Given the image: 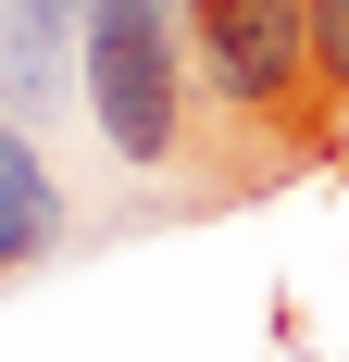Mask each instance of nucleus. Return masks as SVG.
Returning a JSON list of instances; mask_svg holds the SVG:
<instances>
[{"instance_id":"obj_4","label":"nucleus","mask_w":349,"mask_h":362,"mask_svg":"<svg viewBox=\"0 0 349 362\" xmlns=\"http://www.w3.org/2000/svg\"><path fill=\"white\" fill-rule=\"evenodd\" d=\"M63 238H75V200H63V175H50V150H37V125L0 112V288H25Z\"/></svg>"},{"instance_id":"obj_2","label":"nucleus","mask_w":349,"mask_h":362,"mask_svg":"<svg viewBox=\"0 0 349 362\" xmlns=\"http://www.w3.org/2000/svg\"><path fill=\"white\" fill-rule=\"evenodd\" d=\"M88 138L112 175H174L200 138V63H187V0H88V63H75Z\"/></svg>"},{"instance_id":"obj_6","label":"nucleus","mask_w":349,"mask_h":362,"mask_svg":"<svg viewBox=\"0 0 349 362\" xmlns=\"http://www.w3.org/2000/svg\"><path fill=\"white\" fill-rule=\"evenodd\" d=\"M75 13H88V0H75Z\"/></svg>"},{"instance_id":"obj_5","label":"nucleus","mask_w":349,"mask_h":362,"mask_svg":"<svg viewBox=\"0 0 349 362\" xmlns=\"http://www.w3.org/2000/svg\"><path fill=\"white\" fill-rule=\"evenodd\" d=\"M312 75H324V100L349 112V0H312Z\"/></svg>"},{"instance_id":"obj_1","label":"nucleus","mask_w":349,"mask_h":362,"mask_svg":"<svg viewBox=\"0 0 349 362\" xmlns=\"http://www.w3.org/2000/svg\"><path fill=\"white\" fill-rule=\"evenodd\" d=\"M187 63H200V100L237 138H262V175L312 163L349 125L312 75V0H187Z\"/></svg>"},{"instance_id":"obj_3","label":"nucleus","mask_w":349,"mask_h":362,"mask_svg":"<svg viewBox=\"0 0 349 362\" xmlns=\"http://www.w3.org/2000/svg\"><path fill=\"white\" fill-rule=\"evenodd\" d=\"M75 63H88V13L75 0H0V112L13 125H63V112H88L75 100Z\"/></svg>"}]
</instances>
